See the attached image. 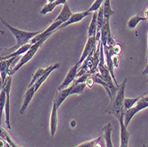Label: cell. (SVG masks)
<instances>
[{
  "mask_svg": "<svg viewBox=\"0 0 148 147\" xmlns=\"http://www.w3.org/2000/svg\"><path fill=\"white\" fill-rule=\"evenodd\" d=\"M127 78L124 79V81L123 82V83L120 85V88L116 93L115 98L113 100L112 104L110 105L109 108H108V113L113 114L117 120L120 117L122 112L124 110L123 105H124V92H125V86H126V83H127Z\"/></svg>",
  "mask_w": 148,
  "mask_h": 147,
  "instance_id": "2",
  "label": "cell"
},
{
  "mask_svg": "<svg viewBox=\"0 0 148 147\" xmlns=\"http://www.w3.org/2000/svg\"><path fill=\"white\" fill-rule=\"evenodd\" d=\"M95 147H102V146H101V144H98Z\"/></svg>",
  "mask_w": 148,
  "mask_h": 147,
  "instance_id": "30",
  "label": "cell"
},
{
  "mask_svg": "<svg viewBox=\"0 0 148 147\" xmlns=\"http://www.w3.org/2000/svg\"><path fill=\"white\" fill-rule=\"evenodd\" d=\"M90 12H89V11H86V12H76V13H73V15L70 17V19L66 21V22H65V23H63L60 28L58 29H64L65 27H66V26H69L70 24H73V23H75V22H79V21H82L84 18H85V17H87L88 15H90Z\"/></svg>",
  "mask_w": 148,
  "mask_h": 147,
  "instance_id": "11",
  "label": "cell"
},
{
  "mask_svg": "<svg viewBox=\"0 0 148 147\" xmlns=\"http://www.w3.org/2000/svg\"><path fill=\"white\" fill-rule=\"evenodd\" d=\"M101 141V137H99L98 138L89 141V142H84L83 144H81L79 145H77L76 147H95L98 144H99Z\"/></svg>",
  "mask_w": 148,
  "mask_h": 147,
  "instance_id": "25",
  "label": "cell"
},
{
  "mask_svg": "<svg viewBox=\"0 0 148 147\" xmlns=\"http://www.w3.org/2000/svg\"><path fill=\"white\" fill-rule=\"evenodd\" d=\"M103 9H104V16L106 20H110V17L115 13V12L111 7L110 0H105V2L103 4Z\"/></svg>",
  "mask_w": 148,
  "mask_h": 147,
  "instance_id": "20",
  "label": "cell"
},
{
  "mask_svg": "<svg viewBox=\"0 0 148 147\" xmlns=\"http://www.w3.org/2000/svg\"><path fill=\"white\" fill-rule=\"evenodd\" d=\"M78 68H79L78 63H76L74 66H72L70 70L69 71L68 75H66V76L65 77L62 83L59 86V90L69 88V85L75 81V77H77V74H78Z\"/></svg>",
  "mask_w": 148,
  "mask_h": 147,
  "instance_id": "6",
  "label": "cell"
},
{
  "mask_svg": "<svg viewBox=\"0 0 148 147\" xmlns=\"http://www.w3.org/2000/svg\"><path fill=\"white\" fill-rule=\"evenodd\" d=\"M124 113L123 110L118 118L119 124H120V147H128L129 146V138H130V132L127 130V127L124 123Z\"/></svg>",
  "mask_w": 148,
  "mask_h": 147,
  "instance_id": "5",
  "label": "cell"
},
{
  "mask_svg": "<svg viewBox=\"0 0 148 147\" xmlns=\"http://www.w3.org/2000/svg\"><path fill=\"white\" fill-rule=\"evenodd\" d=\"M36 93V90H35V88L34 86L30 87V88H28V90L26 91V94H25V97H24V100H23V104H22V106L20 110V113L21 114H23L25 113V111L28 108V106L29 105L34 95Z\"/></svg>",
  "mask_w": 148,
  "mask_h": 147,
  "instance_id": "12",
  "label": "cell"
},
{
  "mask_svg": "<svg viewBox=\"0 0 148 147\" xmlns=\"http://www.w3.org/2000/svg\"><path fill=\"white\" fill-rule=\"evenodd\" d=\"M112 130H113V127H112L111 123H109V122L103 128L106 147H114L113 144V142H112Z\"/></svg>",
  "mask_w": 148,
  "mask_h": 147,
  "instance_id": "16",
  "label": "cell"
},
{
  "mask_svg": "<svg viewBox=\"0 0 148 147\" xmlns=\"http://www.w3.org/2000/svg\"><path fill=\"white\" fill-rule=\"evenodd\" d=\"M31 46H32V44H31L30 43L21 46L20 49L16 50L15 51H13V52L10 53V54H8V55H6V56L1 57V60L9 59H11V58H15V57H19V56H21V55H22V54H25V53L31 48Z\"/></svg>",
  "mask_w": 148,
  "mask_h": 147,
  "instance_id": "15",
  "label": "cell"
},
{
  "mask_svg": "<svg viewBox=\"0 0 148 147\" xmlns=\"http://www.w3.org/2000/svg\"><path fill=\"white\" fill-rule=\"evenodd\" d=\"M146 82H147V83H148V78L146 79Z\"/></svg>",
  "mask_w": 148,
  "mask_h": 147,
  "instance_id": "31",
  "label": "cell"
},
{
  "mask_svg": "<svg viewBox=\"0 0 148 147\" xmlns=\"http://www.w3.org/2000/svg\"><path fill=\"white\" fill-rule=\"evenodd\" d=\"M91 78H92V80H93L94 83H99V84H101V85L104 87V89L106 90V91L107 92V94H108L109 98H110L111 99H113V95H112L111 90H110V88H109V85L107 84V83L104 81V80H102L100 77H99L97 75H91Z\"/></svg>",
  "mask_w": 148,
  "mask_h": 147,
  "instance_id": "19",
  "label": "cell"
},
{
  "mask_svg": "<svg viewBox=\"0 0 148 147\" xmlns=\"http://www.w3.org/2000/svg\"><path fill=\"white\" fill-rule=\"evenodd\" d=\"M65 3H66V0H55V1L52 2V3H48L47 5H45L41 9V11H40V13H41L42 15H45V14H47L48 12H52L57 5H64Z\"/></svg>",
  "mask_w": 148,
  "mask_h": 147,
  "instance_id": "17",
  "label": "cell"
},
{
  "mask_svg": "<svg viewBox=\"0 0 148 147\" xmlns=\"http://www.w3.org/2000/svg\"><path fill=\"white\" fill-rule=\"evenodd\" d=\"M71 126H72V127H75V121H72V122H71Z\"/></svg>",
  "mask_w": 148,
  "mask_h": 147,
  "instance_id": "29",
  "label": "cell"
},
{
  "mask_svg": "<svg viewBox=\"0 0 148 147\" xmlns=\"http://www.w3.org/2000/svg\"><path fill=\"white\" fill-rule=\"evenodd\" d=\"M105 2V0H95L94 3L92 4V5L90 7V9L88 10L90 12H98L99 10V8L103 5Z\"/></svg>",
  "mask_w": 148,
  "mask_h": 147,
  "instance_id": "26",
  "label": "cell"
},
{
  "mask_svg": "<svg viewBox=\"0 0 148 147\" xmlns=\"http://www.w3.org/2000/svg\"><path fill=\"white\" fill-rule=\"evenodd\" d=\"M48 37H50V36H47V37H45V38H43L42 40H40V41H38L37 43H36V44H32V46H31V48L27 51L25 54L21 58V59L19 60V62H18V64L14 66V68H12V70L11 71V73H10V75H14L21 66H23V65H25L26 63H28L33 57H34V55L36 54V52L38 51V49L41 47V45L45 42V40L48 38Z\"/></svg>",
  "mask_w": 148,
  "mask_h": 147,
  "instance_id": "3",
  "label": "cell"
},
{
  "mask_svg": "<svg viewBox=\"0 0 148 147\" xmlns=\"http://www.w3.org/2000/svg\"><path fill=\"white\" fill-rule=\"evenodd\" d=\"M146 94H148V90H147L146 92H145L143 95H141V96L138 97V98H125V99H124V105H123L124 110L127 111V110L132 108L133 106L138 103V101L140 98H142L143 96H145V95H146Z\"/></svg>",
  "mask_w": 148,
  "mask_h": 147,
  "instance_id": "21",
  "label": "cell"
},
{
  "mask_svg": "<svg viewBox=\"0 0 148 147\" xmlns=\"http://www.w3.org/2000/svg\"><path fill=\"white\" fill-rule=\"evenodd\" d=\"M72 15H73V13H72L71 10L69 9V5L68 2H66L63 5V8L61 10L60 13L59 14V16L55 19L54 21H61V22L65 23L70 19V17Z\"/></svg>",
  "mask_w": 148,
  "mask_h": 147,
  "instance_id": "14",
  "label": "cell"
},
{
  "mask_svg": "<svg viewBox=\"0 0 148 147\" xmlns=\"http://www.w3.org/2000/svg\"><path fill=\"white\" fill-rule=\"evenodd\" d=\"M147 21V19L145 17H141L139 16L138 14L133 16L131 19L129 20L128 21V28L130 29H135L136 27L138 26V24L140 22V21Z\"/></svg>",
  "mask_w": 148,
  "mask_h": 147,
  "instance_id": "22",
  "label": "cell"
},
{
  "mask_svg": "<svg viewBox=\"0 0 148 147\" xmlns=\"http://www.w3.org/2000/svg\"><path fill=\"white\" fill-rule=\"evenodd\" d=\"M57 109L58 106L56 103L53 101L52 105V110L51 114V120H50V130H51V136L54 137L56 130H57V125H58V114H57Z\"/></svg>",
  "mask_w": 148,
  "mask_h": 147,
  "instance_id": "10",
  "label": "cell"
},
{
  "mask_svg": "<svg viewBox=\"0 0 148 147\" xmlns=\"http://www.w3.org/2000/svg\"><path fill=\"white\" fill-rule=\"evenodd\" d=\"M97 18H98V12H94L92 20L90 21V24L89 26L88 29V37L95 36L97 35V29H98V23H97Z\"/></svg>",
  "mask_w": 148,
  "mask_h": 147,
  "instance_id": "18",
  "label": "cell"
},
{
  "mask_svg": "<svg viewBox=\"0 0 148 147\" xmlns=\"http://www.w3.org/2000/svg\"><path fill=\"white\" fill-rule=\"evenodd\" d=\"M45 71H46V68H38V69L36 71V73L34 74L33 77H32L31 82H30V83L29 84V88L32 87V86L38 81V80L43 76V75L45 73Z\"/></svg>",
  "mask_w": 148,
  "mask_h": 147,
  "instance_id": "24",
  "label": "cell"
},
{
  "mask_svg": "<svg viewBox=\"0 0 148 147\" xmlns=\"http://www.w3.org/2000/svg\"><path fill=\"white\" fill-rule=\"evenodd\" d=\"M18 59V57L15 58H11L9 59H5L1 60L0 62V73H1V83L4 85L6 82V79L9 76L12 69H10V66L12 65V62H14V60ZM2 85V86H3ZM1 86V87H2Z\"/></svg>",
  "mask_w": 148,
  "mask_h": 147,
  "instance_id": "8",
  "label": "cell"
},
{
  "mask_svg": "<svg viewBox=\"0 0 148 147\" xmlns=\"http://www.w3.org/2000/svg\"><path fill=\"white\" fill-rule=\"evenodd\" d=\"M6 98H7L6 87L5 86L1 89V93H0V113H1V115H2V112L5 110V107Z\"/></svg>",
  "mask_w": 148,
  "mask_h": 147,
  "instance_id": "23",
  "label": "cell"
},
{
  "mask_svg": "<svg viewBox=\"0 0 148 147\" xmlns=\"http://www.w3.org/2000/svg\"><path fill=\"white\" fill-rule=\"evenodd\" d=\"M147 59H148V51H147ZM143 75H148V64H147V66H145V70L143 71Z\"/></svg>",
  "mask_w": 148,
  "mask_h": 147,
  "instance_id": "27",
  "label": "cell"
},
{
  "mask_svg": "<svg viewBox=\"0 0 148 147\" xmlns=\"http://www.w3.org/2000/svg\"><path fill=\"white\" fill-rule=\"evenodd\" d=\"M6 87V94H7V98H6V104H5V124L7 126L8 129H11V124H10V91H11V86H12V75H9L6 79L5 83L1 87Z\"/></svg>",
  "mask_w": 148,
  "mask_h": 147,
  "instance_id": "7",
  "label": "cell"
},
{
  "mask_svg": "<svg viewBox=\"0 0 148 147\" xmlns=\"http://www.w3.org/2000/svg\"><path fill=\"white\" fill-rule=\"evenodd\" d=\"M146 107H148V99L146 98V96L145 95V96H143L142 98H140L138 101V103L134 105L132 108L125 111V113H124V123H125V126L128 127V125L130 124L132 118L135 116V114L139 113L140 111L145 109Z\"/></svg>",
  "mask_w": 148,
  "mask_h": 147,
  "instance_id": "4",
  "label": "cell"
},
{
  "mask_svg": "<svg viewBox=\"0 0 148 147\" xmlns=\"http://www.w3.org/2000/svg\"><path fill=\"white\" fill-rule=\"evenodd\" d=\"M1 22L6 27V28L9 29V31L14 36L15 39H16V45L13 46L12 48H9V49H5V51H10L11 53L15 51V50H18L20 49L21 46L29 44L31 40L36 36L37 35H39L40 33H42L44 31L43 30H39V31H36V32H28V31H23V30H21V29H18L16 28H14V27L11 26L9 23H7L5 20L1 19Z\"/></svg>",
  "mask_w": 148,
  "mask_h": 147,
  "instance_id": "1",
  "label": "cell"
},
{
  "mask_svg": "<svg viewBox=\"0 0 148 147\" xmlns=\"http://www.w3.org/2000/svg\"><path fill=\"white\" fill-rule=\"evenodd\" d=\"M60 68V64L59 63H56V64H54L53 66H47L46 68V71H45V73L43 75V76L40 78L38 81L33 85L34 86V88H35V90H36V92L37 91V90L41 87V85L44 83V82L45 81V80L47 79V77L50 75V74L53 71V70H55V69H57V68Z\"/></svg>",
  "mask_w": 148,
  "mask_h": 147,
  "instance_id": "13",
  "label": "cell"
},
{
  "mask_svg": "<svg viewBox=\"0 0 148 147\" xmlns=\"http://www.w3.org/2000/svg\"><path fill=\"white\" fill-rule=\"evenodd\" d=\"M73 88H74V85H71L69 86V88L66 89H64V90H59L56 95H55V98H54V102L56 103L58 108L61 105V104L65 101V99L66 98H69L70 95H72V90H73Z\"/></svg>",
  "mask_w": 148,
  "mask_h": 147,
  "instance_id": "9",
  "label": "cell"
},
{
  "mask_svg": "<svg viewBox=\"0 0 148 147\" xmlns=\"http://www.w3.org/2000/svg\"><path fill=\"white\" fill-rule=\"evenodd\" d=\"M145 18L148 20V7L145 9Z\"/></svg>",
  "mask_w": 148,
  "mask_h": 147,
  "instance_id": "28",
  "label": "cell"
}]
</instances>
